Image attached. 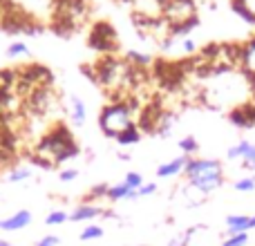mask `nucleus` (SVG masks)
Instances as JSON below:
<instances>
[{"instance_id": "obj_18", "label": "nucleus", "mask_w": 255, "mask_h": 246, "mask_svg": "<svg viewBox=\"0 0 255 246\" xmlns=\"http://www.w3.org/2000/svg\"><path fill=\"white\" fill-rule=\"evenodd\" d=\"M179 148H181V152H184V157H193L199 150V143L195 136H184V139L179 141Z\"/></svg>"}, {"instance_id": "obj_5", "label": "nucleus", "mask_w": 255, "mask_h": 246, "mask_svg": "<svg viewBox=\"0 0 255 246\" xmlns=\"http://www.w3.org/2000/svg\"><path fill=\"white\" fill-rule=\"evenodd\" d=\"M90 45L99 52H110V49L117 47V34L108 22H97L90 34Z\"/></svg>"}, {"instance_id": "obj_17", "label": "nucleus", "mask_w": 255, "mask_h": 246, "mask_svg": "<svg viewBox=\"0 0 255 246\" xmlns=\"http://www.w3.org/2000/svg\"><path fill=\"white\" fill-rule=\"evenodd\" d=\"M139 139H141L139 125H136V127H130V130L124 132L121 136H117V141H119L121 145H134V143H139Z\"/></svg>"}, {"instance_id": "obj_21", "label": "nucleus", "mask_w": 255, "mask_h": 246, "mask_svg": "<svg viewBox=\"0 0 255 246\" xmlns=\"http://www.w3.org/2000/svg\"><path fill=\"white\" fill-rule=\"evenodd\" d=\"M233 188L238 193H253L255 190V177H244V179H238L233 184Z\"/></svg>"}, {"instance_id": "obj_8", "label": "nucleus", "mask_w": 255, "mask_h": 246, "mask_svg": "<svg viewBox=\"0 0 255 246\" xmlns=\"http://www.w3.org/2000/svg\"><path fill=\"white\" fill-rule=\"evenodd\" d=\"M29 222H31L29 211H18V213H13V215H9L7 220H0V231L13 233V231H20V229H25V226H29Z\"/></svg>"}, {"instance_id": "obj_23", "label": "nucleus", "mask_w": 255, "mask_h": 246, "mask_svg": "<svg viewBox=\"0 0 255 246\" xmlns=\"http://www.w3.org/2000/svg\"><path fill=\"white\" fill-rule=\"evenodd\" d=\"M29 177H31L29 168H13V170L7 175V179L9 181H25V179H29Z\"/></svg>"}, {"instance_id": "obj_14", "label": "nucleus", "mask_w": 255, "mask_h": 246, "mask_svg": "<svg viewBox=\"0 0 255 246\" xmlns=\"http://www.w3.org/2000/svg\"><path fill=\"white\" fill-rule=\"evenodd\" d=\"M251 141H247V139H242L240 143H235V145H231L229 150H226V157L231 159V161H242L244 157H247V152L251 150Z\"/></svg>"}, {"instance_id": "obj_15", "label": "nucleus", "mask_w": 255, "mask_h": 246, "mask_svg": "<svg viewBox=\"0 0 255 246\" xmlns=\"http://www.w3.org/2000/svg\"><path fill=\"white\" fill-rule=\"evenodd\" d=\"M126 61L136 70V67H148L152 58H150L148 54H141V52H128L126 54Z\"/></svg>"}, {"instance_id": "obj_24", "label": "nucleus", "mask_w": 255, "mask_h": 246, "mask_svg": "<svg viewBox=\"0 0 255 246\" xmlns=\"http://www.w3.org/2000/svg\"><path fill=\"white\" fill-rule=\"evenodd\" d=\"M249 244V233H242V235H233V238H226L222 246H247Z\"/></svg>"}, {"instance_id": "obj_26", "label": "nucleus", "mask_w": 255, "mask_h": 246, "mask_svg": "<svg viewBox=\"0 0 255 246\" xmlns=\"http://www.w3.org/2000/svg\"><path fill=\"white\" fill-rule=\"evenodd\" d=\"M179 49H181V54H193L195 49H197V45H195V40L188 36V38H181L179 40Z\"/></svg>"}, {"instance_id": "obj_20", "label": "nucleus", "mask_w": 255, "mask_h": 246, "mask_svg": "<svg viewBox=\"0 0 255 246\" xmlns=\"http://www.w3.org/2000/svg\"><path fill=\"white\" fill-rule=\"evenodd\" d=\"M67 220H70V215H67L65 211H52L47 217H45V224L47 226H58V224H65Z\"/></svg>"}, {"instance_id": "obj_28", "label": "nucleus", "mask_w": 255, "mask_h": 246, "mask_svg": "<svg viewBox=\"0 0 255 246\" xmlns=\"http://www.w3.org/2000/svg\"><path fill=\"white\" fill-rule=\"evenodd\" d=\"M58 242H61V240H58L56 235H45L43 240L36 242V246H58Z\"/></svg>"}, {"instance_id": "obj_11", "label": "nucleus", "mask_w": 255, "mask_h": 246, "mask_svg": "<svg viewBox=\"0 0 255 246\" xmlns=\"http://www.w3.org/2000/svg\"><path fill=\"white\" fill-rule=\"evenodd\" d=\"M233 11L244 22L255 27V0H233Z\"/></svg>"}, {"instance_id": "obj_31", "label": "nucleus", "mask_w": 255, "mask_h": 246, "mask_svg": "<svg viewBox=\"0 0 255 246\" xmlns=\"http://www.w3.org/2000/svg\"><path fill=\"white\" fill-rule=\"evenodd\" d=\"M253 229H255V215L251 217V231H253Z\"/></svg>"}, {"instance_id": "obj_27", "label": "nucleus", "mask_w": 255, "mask_h": 246, "mask_svg": "<svg viewBox=\"0 0 255 246\" xmlns=\"http://www.w3.org/2000/svg\"><path fill=\"white\" fill-rule=\"evenodd\" d=\"M154 193H157V184H143L139 190H136L139 197H148V195H154Z\"/></svg>"}, {"instance_id": "obj_25", "label": "nucleus", "mask_w": 255, "mask_h": 246, "mask_svg": "<svg viewBox=\"0 0 255 246\" xmlns=\"http://www.w3.org/2000/svg\"><path fill=\"white\" fill-rule=\"evenodd\" d=\"M108 190H110V186H108V184H99V186H94V188L90 190V197H92V199L106 197L108 199Z\"/></svg>"}, {"instance_id": "obj_7", "label": "nucleus", "mask_w": 255, "mask_h": 246, "mask_svg": "<svg viewBox=\"0 0 255 246\" xmlns=\"http://www.w3.org/2000/svg\"><path fill=\"white\" fill-rule=\"evenodd\" d=\"M251 231V215H229L226 217V238H233V235H242Z\"/></svg>"}, {"instance_id": "obj_3", "label": "nucleus", "mask_w": 255, "mask_h": 246, "mask_svg": "<svg viewBox=\"0 0 255 246\" xmlns=\"http://www.w3.org/2000/svg\"><path fill=\"white\" fill-rule=\"evenodd\" d=\"M99 125H101L106 136H121L130 127H136V103L132 99H121V101H110L103 106L99 115Z\"/></svg>"}, {"instance_id": "obj_2", "label": "nucleus", "mask_w": 255, "mask_h": 246, "mask_svg": "<svg viewBox=\"0 0 255 246\" xmlns=\"http://www.w3.org/2000/svg\"><path fill=\"white\" fill-rule=\"evenodd\" d=\"M184 175L188 179V186L208 197L215 193L217 188L224 186V166L217 159H199V157H188L184 168Z\"/></svg>"}, {"instance_id": "obj_4", "label": "nucleus", "mask_w": 255, "mask_h": 246, "mask_svg": "<svg viewBox=\"0 0 255 246\" xmlns=\"http://www.w3.org/2000/svg\"><path fill=\"white\" fill-rule=\"evenodd\" d=\"M163 20L168 22V27L199 20L195 0H166V4H163Z\"/></svg>"}, {"instance_id": "obj_6", "label": "nucleus", "mask_w": 255, "mask_h": 246, "mask_svg": "<svg viewBox=\"0 0 255 246\" xmlns=\"http://www.w3.org/2000/svg\"><path fill=\"white\" fill-rule=\"evenodd\" d=\"M238 67L244 74V79L255 88V36L249 38L244 45H240V58H238Z\"/></svg>"}, {"instance_id": "obj_22", "label": "nucleus", "mask_w": 255, "mask_h": 246, "mask_svg": "<svg viewBox=\"0 0 255 246\" xmlns=\"http://www.w3.org/2000/svg\"><path fill=\"white\" fill-rule=\"evenodd\" d=\"M124 184L128 186V188H132V190H139L145 181H143V177H141L139 172H128V175L124 177Z\"/></svg>"}, {"instance_id": "obj_13", "label": "nucleus", "mask_w": 255, "mask_h": 246, "mask_svg": "<svg viewBox=\"0 0 255 246\" xmlns=\"http://www.w3.org/2000/svg\"><path fill=\"white\" fill-rule=\"evenodd\" d=\"M108 199H110V202H121V199H139V195H136V190L128 188L124 181H121V184L110 186V190H108Z\"/></svg>"}, {"instance_id": "obj_9", "label": "nucleus", "mask_w": 255, "mask_h": 246, "mask_svg": "<svg viewBox=\"0 0 255 246\" xmlns=\"http://www.w3.org/2000/svg\"><path fill=\"white\" fill-rule=\"evenodd\" d=\"M186 161H188V157H175L172 161H168V163H161V166L157 168V177H161V179H168V177H177V175H181L184 172V168H186Z\"/></svg>"}, {"instance_id": "obj_29", "label": "nucleus", "mask_w": 255, "mask_h": 246, "mask_svg": "<svg viewBox=\"0 0 255 246\" xmlns=\"http://www.w3.org/2000/svg\"><path fill=\"white\" fill-rule=\"evenodd\" d=\"M61 181H74L76 177H79V170L76 168H70V170H61Z\"/></svg>"}, {"instance_id": "obj_1", "label": "nucleus", "mask_w": 255, "mask_h": 246, "mask_svg": "<svg viewBox=\"0 0 255 246\" xmlns=\"http://www.w3.org/2000/svg\"><path fill=\"white\" fill-rule=\"evenodd\" d=\"M76 154H79V145H76L72 132L67 127L58 125L38 141V145L34 150V161L43 168H52L56 163H63L67 159L76 157Z\"/></svg>"}, {"instance_id": "obj_10", "label": "nucleus", "mask_w": 255, "mask_h": 246, "mask_svg": "<svg viewBox=\"0 0 255 246\" xmlns=\"http://www.w3.org/2000/svg\"><path fill=\"white\" fill-rule=\"evenodd\" d=\"M103 208L94 206V204H81V206H76L74 211L70 213V220L72 222H88V220H94V217L103 215Z\"/></svg>"}, {"instance_id": "obj_30", "label": "nucleus", "mask_w": 255, "mask_h": 246, "mask_svg": "<svg viewBox=\"0 0 255 246\" xmlns=\"http://www.w3.org/2000/svg\"><path fill=\"white\" fill-rule=\"evenodd\" d=\"M0 246H11V244H9L7 240H0Z\"/></svg>"}, {"instance_id": "obj_16", "label": "nucleus", "mask_w": 255, "mask_h": 246, "mask_svg": "<svg viewBox=\"0 0 255 246\" xmlns=\"http://www.w3.org/2000/svg\"><path fill=\"white\" fill-rule=\"evenodd\" d=\"M99 238H103V229L97 224H88L79 235L81 242H90V240H99Z\"/></svg>"}, {"instance_id": "obj_19", "label": "nucleus", "mask_w": 255, "mask_h": 246, "mask_svg": "<svg viewBox=\"0 0 255 246\" xmlns=\"http://www.w3.org/2000/svg\"><path fill=\"white\" fill-rule=\"evenodd\" d=\"M7 56L9 58H18V56H29V47H27L25 43H20V40H18V43H11L7 47Z\"/></svg>"}, {"instance_id": "obj_12", "label": "nucleus", "mask_w": 255, "mask_h": 246, "mask_svg": "<svg viewBox=\"0 0 255 246\" xmlns=\"http://www.w3.org/2000/svg\"><path fill=\"white\" fill-rule=\"evenodd\" d=\"M70 121L74 123V125H83L85 119H88V108H85V103L81 101L79 97H70Z\"/></svg>"}]
</instances>
